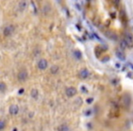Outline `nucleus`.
<instances>
[{
    "mask_svg": "<svg viewBox=\"0 0 133 131\" xmlns=\"http://www.w3.org/2000/svg\"><path fill=\"white\" fill-rule=\"evenodd\" d=\"M37 66L39 70H45L48 67V62L46 58H40L37 63Z\"/></svg>",
    "mask_w": 133,
    "mask_h": 131,
    "instance_id": "f257e3e1",
    "label": "nucleus"
},
{
    "mask_svg": "<svg viewBox=\"0 0 133 131\" xmlns=\"http://www.w3.org/2000/svg\"><path fill=\"white\" fill-rule=\"evenodd\" d=\"M65 93H66V96L67 98H73L77 95L78 90L74 86H67L65 90Z\"/></svg>",
    "mask_w": 133,
    "mask_h": 131,
    "instance_id": "f03ea898",
    "label": "nucleus"
},
{
    "mask_svg": "<svg viewBox=\"0 0 133 131\" xmlns=\"http://www.w3.org/2000/svg\"><path fill=\"white\" fill-rule=\"evenodd\" d=\"M28 78V72L26 69H21L17 74V79L20 82L26 81Z\"/></svg>",
    "mask_w": 133,
    "mask_h": 131,
    "instance_id": "7ed1b4c3",
    "label": "nucleus"
},
{
    "mask_svg": "<svg viewBox=\"0 0 133 131\" xmlns=\"http://www.w3.org/2000/svg\"><path fill=\"white\" fill-rule=\"evenodd\" d=\"M8 112L11 116H16L19 112V106H17V105H16V104H13V105H11V106H9Z\"/></svg>",
    "mask_w": 133,
    "mask_h": 131,
    "instance_id": "20e7f679",
    "label": "nucleus"
},
{
    "mask_svg": "<svg viewBox=\"0 0 133 131\" xmlns=\"http://www.w3.org/2000/svg\"><path fill=\"white\" fill-rule=\"evenodd\" d=\"M14 31H15V27L13 26H11V25H9V26L5 27L3 33H4L5 37H10L13 33H14Z\"/></svg>",
    "mask_w": 133,
    "mask_h": 131,
    "instance_id": "39448f33",
    "label": "nucleus"
},
{
    "mask_svg": "<svg viewBox=\"0 0 133 131\" xmlns=\"http://www.w3.org/2000/svg\"><path fill=\"white\" fill-rule=\"evenodd\" d=\"M79 76L80 78H82V79H86L89 77V71L87 69V68H83V69H81L79 71Z\"/></svg>",
    "mask_w": 133,
    "mask_h": 131,
    "instance_id": "423d86ee",
    "label": "nucleus"
},
{
    "mask_svg": "<svg viewBox=\"0 0 133 131\" xmlns=\"http://www.w3.org/2000/svg\"><path fill=\"white\" fill-rule=\"evenodd\" d=\"M73 57H75L77 60H80L81 58H82V53H81V51L79 50V49H75V50H73Z\"/></svg>",
    "mask_w": 133,
    "mask_h": 131,
    "instance_id": "0eeeda50",
    "label": "nucleus"
},
{
    "mask_svg": "<svg viewBox=\"0 0 133 131\" xmlns=\"http://www.w3.org/2000/svg\"><path fill=\"white\" fill-rule=\"evenodd\" d=\"M58 131H70V127L67 124H61L58 127Z\"/></svg>",
    "mask_w": 133,
    "mask_h": 131,
    "instance_id": "6e6552de",
    "label": "nucleus"
},
{
    "mask_svg": "<svg viewBox=\"0 0 133 131\" xmlns=\"http://www.w3.org/2000/svg\"><path fill=\"white\" fill-rule=\"evenodd\" d=\"M59 71V66L57 65H53L50 66V73L53 74V75H56V74L58 73Z\"/></svg>",
    "mask_w": 133,
    "mask_h": 131,
    "instance_id": "1a4fd4ad",
    "label": "nucleus"
},
{
    "mask_svg": "<svg viewBox=\"0 0 133 131\" xmlns=\"http://www.w3.org/2000/svg\"><path fill=\"white\" fill-rule=\"evenodd\" d=\"M30 95H31V97H32L33 98L37 99V98H38V95H39V93H38V90L36 89V88H33V89L31 90V92H30Z\"/></svg>",
    "mask_w": 133,
    "mask_h": 131,
    "instance_id": "9d476101",
    "label": "nucleus"
},
{
    "mask_svg": "<svg viewBox=\"0 0 133 131\" xmlns=\"http://www.w3.org/2000/svg\"><path fill=\"white\" fill-rule=\"evenodd\" d=\"M6 127H7V123H6V121L0 119V131L4 130L5 128H6Z\"/></svg>",
    "mask_w": 133,
    "mask_h": 131,
    "instance_id": "9b49d317",
    "label": "nucleus"
},
{
    "mask_svg": "<svg viewBox=\"0 0 133 131\" xmlns=\"http://www.w3.org/2000/svg\"><path fill=\"white\" fill-rule=\"evenodd\" d=\"M18 7H19V9L20 10H24L26 7H27V3L24 2V1H22V2H19V4H18Z\"/></svg>",
    "mask_w": 133,
    "mask_h": 131,
    "instance_id": "f8f14e48",
    "label": "nucleus"
},
{
    "mask_svg": "<svg viewBox=\"0 0 133 131\" xmlns=\"http://www.w3.org/2000/svg\"><path fill=\"white\" fill-rule=\"evenodd\" d=\"M6 89H7V85H6V83H4V82H0V91L3 92V91H5Z\"/></svg>",
    "mask_w": 133,
    "mask_h": 131,
    "instance_id": "ddd939ff",
    "label": "nucleus"
},
{
    "mask_svg": "<svg viewBox=\"0 0 133 131\" xmlns=\"http://www.w3.org/2000/svg\"><path fill=\"white\" fill-rule=\"evenodd\" d=\"M93 100H94V99H93V98H87V99H86V102H87V104H91V103L93 102Z\"/></svg>",
    "mask_w": 133,
    "mask_h": 131,
    "instance_id": "4468645a",
    "label": "nucleus"
},
{
    "mask_svg": "<svg viewBox=\"0 0 133 131\" xmlns=\"http://www.w3.org/2000/svg\"><path fill=\"white\" fill-rule=\"evenodd\" d=\"M23 92H24V90H23V89H22V90H19V94H21V93H23Z\"/></svg>",
    "mask_w": 133,
    "mask_h": 131,
    "instance_id": "2eb2a0df",
    "label": "nucleus"
}]
</instances>
